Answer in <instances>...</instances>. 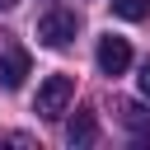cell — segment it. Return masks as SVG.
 I'll return each mask as SVG.
<instances>
[{"instance_id":"7","label":"cell","mask_w":150,"mask_h":150,"mask_svg":"<svg viewBox=\"0 0 150 150\" xmlns=\"http://www.w3.org/2000/svg\"><path fill=\"white\" fill-rule=\"evenodd\" d=\"M122 122H127L131 131H145V136H150V122H145V112H141L136 103H122Z\"/></svg>"},{"instance_id":"1","label":"cell","mask_w":150,"mask_h":150,"mask_svg":"<svg viewBox=\"0 0 150 150\" xmlns=\"http://www.w3.org/2000/svg\"><path fill=\"white\" fill-rule=\"evenodd\" d=\"M75 33H80V14H75V9L52 5V9L38 19V42H42V47H66Z\"/></svg>"},{"instance_id":"2","label":"cell","mask_w":150,"mask_h":150,"mask_svg":"<svg viewBox=\"0 0 150 150\" xmlns=\"http://www.w3.org/2000/svg\"><path fill=\"white\" fill-rule=\"evenodd\" d=\"M70 98H75V80L70 75H47L42 89H38V98H33V112L38 117H61Z\"/></svg>"},{"instance_id":"8","label":"cell","mask_w":150,"mask_h":150,"mask_svg":"<svg viewBox=\"0 0 150 150\" xmlns=\"http://www.w3.org/2000/svg\"><path fill=\"white\" fill-rule=\"evenodd\" d=\"M136 84H141V94H145V98H150V61H145V66H141V75H136Z\"/></svg>"},{"instance_id":"3","label":"cell","mask_w":150,"mask_h":150,"mask_svg":"<svg viewBox=\"0 0 150 150\" xmlns=\"http://www.w3.org/2000/svg\"><path fill=\"white\" fill-rule=\"evenodd\" d=\"M127 66H131V42L117 38V33L98 38V70H103V75H122Z\"/></svg>"},{"instance_id":"6","label":"cell","mask_w":150,"mask_h":150,"mask_svg":"<svg viewBox=\"0 0 150 150\" xmlns=\"http://www.w3.org/2000/svg\"><path fill=\"white\" fill-rule=\"evenodd\" d=\"M112 14L141 23V19H150V0H112Z\"/></svg>"},{"instance_id":"5","label":"cell","mask_w":150,"mask_h":150,"mask_svg":"<svg viewBox=\"0 0 150 150\" xmlns=\"http://www.w3.org/2000/svg\"><path fill=\"white\" fill-rule=\"evenodd\" d=\"M66 141H70V145H94V141H98V122H94V112H89V108H80V112L70 117Z\"/></svg>"},{"instance_id":"9","label":"cell","mask_w":150,"mask_h":150,"mask_svg":"<svg viewBox=\"0 0 150 150\" xmlns=\"http://www.w3.org/2000/svg\"><path fill=\"white\" fill-rule=\"evenodd\" d=\"M9 5H19V0H0V9H9Z\"/></svg>"},{"instance_id":"4","label":"cell","mask_w":150,"mask_h":150,"mask_svg":"<svg viewBox=\"0 0 150 150\" xmlns=\"http://www.w3.org/2000/svg\"><path fill=\"white\" fill-rule=\"evenodd\" d=\"M23 75H28V52L23 47H5L0 52V84L5 89H19Z\"/></svg>"}]
</instances>
